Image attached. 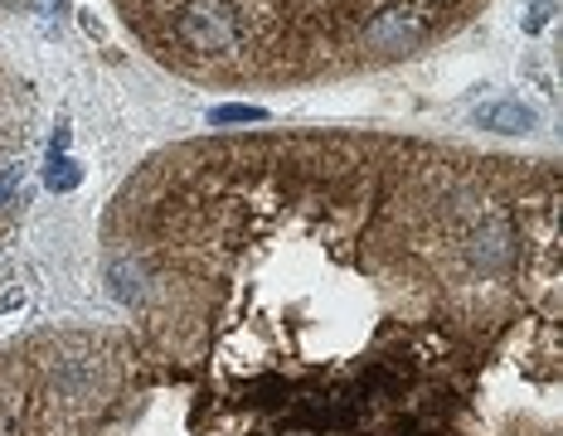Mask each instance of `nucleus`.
I'll use <instances>...</instances> for the list:
<instances>
[{"label": "nucleus", "mask_w": 563, "mask_h": 436, "mask_svg": "<svg viewBox=\"0 0 563 436\" xmlns=\"http://www.w3.org/2000/svg\"><path fill=\"white\" fill-rule=\"evenodd\" d=\"M175 34H180L185 49L219 58L249 44V20H243V10L233 0H190L175 15Z\"/></svg>", "instance_id": "obj_1"}, {"label": "nucleus", "mask_w": 563, "mask_h": 436, "mask_svg": "<svg viewBox=\"0 0 563 436\" xmlns=\"http://www.w3.org/2000/svg\"><path fill=\"white\" fill-rule=\"evenodd\" d=\"M422 34H428V15L418 5H384V10H374V20L365 25V44L384 54H398V49L422 44Z\"/></svg>", "instance_id": "obj_2"}, {"label": "nucleus", "mask_w": 563, "mask_h": 436, "mask_svg": "<svg viewBox=\"0 0 563 436\" xmlns=\"http://www.w3.org/2000/svg\"><path fill=\"white\" fill-rule=\"evenodd\" d=\"M476 126H490V132H530L534 112L525 102H486V108H476Z\"/></svg>", "instance_id": "obj_3"}, {"label": "nucleus", "mask_w": 563, "mask_h": 436, "mask_svg": "<svg viewBox=\"0 0 563 436\" xmlns=\"http://www.w3.org/2000/svg\"><path fill=\"white\" fill-rule=\"evenodd\" d=\"M209 122L224 126V122H263V108H214Z\"/></svg>", "instance_id": "obj_5"}, {"label": "nucleus", "mask_w": 563, "mask_h": 436, "mask_svg": "<svg viewBox=\"0 0 563 436\" xmlns=\"http://www.w3.org/2000/svg\"><path fill=\"white\" fill-rule=\"evenodd\" d=\"M249 393H253V403H282V398H287V383H282V379H263V383H253Z\"/></svg>", "instance_id": "obj_6"}, {"label": "nucleus", "mask_w": 563, "mask_h": 436, "mask_svg": "<svg viewBox=\"0 0 563 436\" xmlns=\"http://www.w3.org/2000/svg\"><path fill=\"white\" fill-rule=\"evenodd\" d=\"M78 180H84L78 160L64 156V150H49V170H44V185H49L54 194H68V190H78Z\"/></svg>", "instance_id": "obj_4"}]
</instances>
